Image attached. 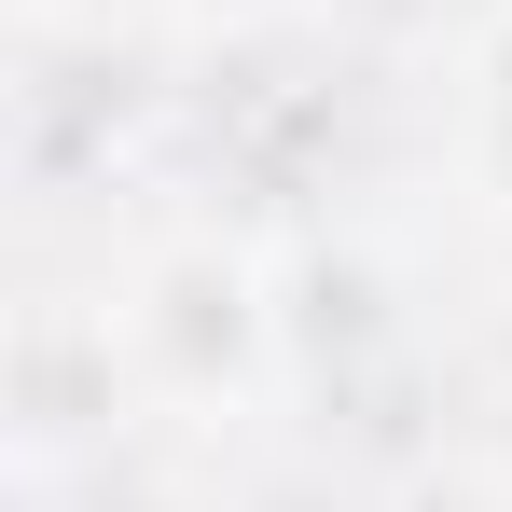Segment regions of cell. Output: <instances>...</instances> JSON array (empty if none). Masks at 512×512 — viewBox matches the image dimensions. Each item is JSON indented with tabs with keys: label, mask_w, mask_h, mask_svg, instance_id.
I'll return each mask as SVG.
<instances>
[{
	"label": "cell",
	"mask_w": 512,
	"mask_h": 512,
	"mask_svg": "<svg viewBox=\"0 0 512 512\" xmlns=\"http://www.w3.org/2000/svg\"><path fill=\"white\" fill-rule=\"evenodd\" d=\"M471 125H485V167L512 180V28L485 42V70H471Z\"/></svg>",
	"instance_id": "obj_1"
}]
</instances>
